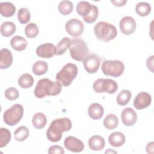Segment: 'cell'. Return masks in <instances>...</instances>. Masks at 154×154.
I'll use <instances>...</instances> for the list:
<instances>
[{"label": "cell", "mask_w": 154, "mask_h": 154, "mask_svg": "<svg viewBox=\"0 0 154 154\" xmlns=\"http://www.w3.org/2000/svg\"><path fill=\"white\" fill-rule=\"evenodd\" d=\"M72 128L71 120L67 117L60 118L53 120L47 129V138L52 142L59 141L64 132L69 131Z\"/></svg>", "instance_id": "obj_1"}, {"label": "cell", "mask_w": 154, "mask_h": 154, "mask_svg": "<svg viewBox=\"0 0 154 154\" xmlns=\"http://www.w3.org/2000/svg\"><path fill=\"white\" fill-rule=\"evenodd\" d=\"M61 91V84L52 81L48 78L40 79L34 89V95L37 98H43L46 96H56Z\"/></svg>", "instance_id": "obj_2"}, {"label": "cell", "mask_w": 154, "mask_h": 154, "mask_svg": "<svg viewBox=\"0 0 154 154\" xmlns=\"http://www.w3.org/2000/svg\"><path fill=\"white\" fill-rule=\"evenodd\" d=\"M94 32L99 40L106 42L113 40L117 35L115 26L104 21L99 22L94 25Z\"/></svg>", "instance_id": "obj_3"}, {"label": "cell", "mask_w": 154, "mask_h": 154, "mask_svg": "<svg viewBox=\"0 0 154 154\" xmlns=\"http://www.w3.org/2000/svg\"><path fill=\"white\" fill-rule=\"evenodd\" d=\"M78 75V67L72 63L66 64L56 75V80L63 87L70 85Z\"/></svg>", "instance_id": "obj_4"}, {"label": "cell", "mask_w": 154, "mask_h": 154, "mask_svg": "<svg viewBox=\"0 0 154 154\" xmlns=\"http://www.w3.org/2000/svg\"><path fill=\"white\" fill-rule=\"evenodd\" d=\"M71 57L78 61H83L88 55V49L86 43L81 38L71 40L69 46Z\"/></svg>", "instance_id": "obj_5"}, {"label": "cell", "mask_w": 154, "mask_h": 154, "mask_svg": "<svg viewBox=\"0 0 154 154\" xmlns=\"http://www.w3.org/2000/svg\"><path fill=\"white\" fill-rule=\"evenodd\" d=\"M23 114V108L22 105L16 103L7 109L3 115L4 122L9 126H14L22 119Z\"/></svg>", "instance_id": "obj_6"}, {"label": "cell", "mask_w": 154, "mask_h": 154, "mask_svg": "<svg viewBox=\"0 0 154 154\" xmlns=\"http://www.w3.org/2000/svg\"><path fill=\"white\" fill-rule=\"evenodd\" d=\"M101 68L104 75L117 78L123 73L125 66L119 60H105L102 63Z\"/></svg>", "instance_id": "obj_7"}, {"label": "cell", "mask_w": 154, "mask_h": 154, "mask_svg": "<svg viewBox=\"0 0 154 154\" xmlns=\"http://www.w3.org/2000/svg\"><path fill=\"white\" fill-rule=\"evenodd\" d=\"M93 88L96 93H108L113 94L117 91L118 85L116 82L111 79L100 78L94 81Z\"/></svg>", "instance_id": "obj_8"}, {"label": "cell", "mask_w": 154, "mask_h": 154, "mask_svg": "<svg viewBox=\"0 0 154 154\" xmlns=\"http://www.w3.org/2000/svg\"><path fill=\"white\" fill-rule=\"evenodd\" d=\"M65 28L69 35L76 37L82 34L84 29V25L81 20L77 19H72L66 22Z\"/></svg>", "instance_id": "obj_9"}, {"label": "cell", "mask_w": 154, "mask_h": 154, "mask_svg": "<svg viewBox=\"0 0 154 154\" xmlns=\"http://www.w3.org/2000/svg\"><path fill=\"white\" fill-rule=\"evenodd\" d=\"M100 63V58L96 54L88 55L83 61L84 69L89 73H96L99 70Z\"/></svg>", "instance_id": "obj_10"}, {"label": "cell", "mask_w": 154, "mask_h": 154, "mask_svg": "<svg viewBox=\"0 0 154 154\" xmlns=\"http://www.w3.org/2000/svg\"><path fill=\"white\" fill-rule=\"evenodd\" d=\"M64 145L66 149L73 152H81L84 149V144L83 142L79 139L73 137L69 136L65 138Z\"/></svg>", "instance_id": "obj_11"}, {"label": "cell", "mask_w": 154, "mask_h": 154, "mask_svg": "<svg viewBox=\"0 0 154 154\" xmlns=\"http://www.w3.org/2000/svg\"><path fill=\"white\" fill-rule=\"evenodd\" d=\"M119 26L121 32L123 34L130 35L132 34L136 29V22L135 19L131 16H125L120 21Z\"/></svg>", "instance_id": "obj_12"}, {"label": "cell", "mask_w": 154, "mask_h": 154, "mask_svg": "<svg viewBox=\"0 0 154 154\" xmlns=\"http://www.w3.org/2000/svg\"><path fill=\"white\" fill-rule=\"evenodd\" d=\"M56 47L51 43H43L36 49L37 55L43 58H50L55 55Z\"/></svg>", "instance_id": "obj_13"}, {"label": "cell", "mask_w": 154, "mask_h": 154, "mask_svg": "<svg viewBox=\"0 0 154 154\" xmlns=\"http://www.w3.org/2000/svg\"><path fill=\"white\" fill-rule=\"evenodd\" d=\"M152 102V97L147 92H140L134 100V106L137 109H143L148 107Z\"/></svg>", "instance_id": "obj_14"}, {"label": "cell", "mask_w": 154, "mask_h": 154, "mask_svg": "<svg viewBox=\"0 0 154 154\" xmlns=\"http://www.w3.org/2000/svg\"><path fill=\"white\" fill-rule=\"evenodd\" d=\"M121 119L123 123L127 126L134 125L137 120V114L131 108H125L121 114Z\"/></svg>", "instance_id": "obj_15"}, {"label": "cell", "mask_w": 154, "mask_h": 154, "mask_svg": "<svg viewBox=\"0 0 154 154\" xmlns=\"http://www.w3.org/2000/svg\"><path fill=\"white\" fill-rule=\"evenodd\" d=\"M13 63V55L11 51L6 48H2L0 53V68L5 69L10 67Z\"/></svg>", "instance_id": "obj_16"}, {"label": "cell", "mask_w": 154, "mask_h": 154, "mask_svg": "<svg viewBox=\"0 0 154 154\" xmlns=\"http://www.w3.org/2000/svg\"><path fill=\"white\" fill-rule=\"evenodd\" d=\"M104 109L103 106L98 103L91 104L88 109V114L90 118L93 120H99L103 115Z\"/></svg>", "instance_id": "obj_17"}, {"label": "cell", "mask_w": 154, "mask_h": 154, "mask_svg": "<svg viewBox=\"0 0 154 154\" xmlns=\"http://www.w3.org/2000/svg\"><path fill=\"white\" fill-rule=\"evenodd\" d=\"M105 144L104 138L100 135H93L88 140V146L92 150H101L105 147Z\"/></svg>", "instance_id": "obj_18"}, {"label": "cell", "mask_w": 154, "mask_h": 154, "mask_svg": "<svg viewBox=\"0 0 154 154\" xmlns=\"http://www.w3.org/2000/svg\"><path fill=\"white\" fill-rule=\"evenodd\" d=\"M125 135L120 132H114L109 135L108 137L109 143L113 147H120L125 143Z\"/></svg>", "instance_id": "obj_19"}, {"label": "cell", "mask_w": 154, "mask_h": 154, "mask_svg": "<svg viewBox=\"0 0 154 154\" xmlns=\"http://www.w3.org/2000/svg\"><path fill=\"white\" fill-rule=\"evenodd\" d=\"M10 45L13 49L17 51H22L25 49L28 45V42L23 37L16 35L11 39Z\"/></svg>", "instance_id": "obj_20"}, {"label": "cell", "mask_w": 154, "mask_h": 154, "mask_svg": "<svg viewBox=\"0 0 154 154\" xmlns=\"http://www.w3.org/2000/svg\"><path fill=\"white\" fill-rule=\"evenodd\" d=\"M0 12L2 16L10 17L14 14L16 12V7L12 3L9 2H1Z\"/></svg>", "instance_id": "obj_21"}, {"label": "cell", "mask_w": 154, "mask_h": 154, "mask_svg": "<svg viewBox=\"0 0 154 154\" xmlns=\"http://www.w3.org/2000/svg\"><path fill=\"white\" fill-rule=\"evenodd\" d=\"M16 26L15 24L11 21H7L4 23L1 26V34L6 37H10L16 32Z\"/></svg>", "instance_id": "obj_22"}, {"label": "cell", "mask_w": 154, "mask_h": 154, "mask_svg": "<svg viewBox=\"0 0 154 154\" xmlns=\"http://www.w3.org/2000/svg\"><path fill=\"white\" fill-rule=\"evenodd\" d=\"M32 123L34 128L36 129H42L46 125V117L43 112H37L32 117Z\"/></svg>", "instance_id": "obj_23"}, {"label": "cell", "mask_w": 154, "mask_h": 154, "mask_svg": "<svg viewBox=\"0 0 154 154\" xmlns=\"http://www.w3.org/2000/svg\"><path fill=\"white\" fill-rule=\"evenodd\" d=\"M34 82V78L29 73H24L18 79L19 86L23 88H28L32 87Z\"/></svg>", "instance_id": "obj_24"}, {"label": "cell", "mask_w": 154, "mask_h": 154, "mask_svg": "<svg viewBox=\"0 0 154 154\" xmlns=\"http://www.w3.org/2000/svg\"><path fill=\"white\" fill-rule=\"evenodd\" d=\"M92 5L87 1H81L78 2L76 5V12L77 13L84 17L87 16L90 12Z\"/></svg>", "instance_id": "obj_25"}, {"label": "cell", "mask_w": 154, "mask_h": 154, "mask_svg": "<svg viewBox=\"0 0 154 154\" xmlns=\"http://www.w3.org/2000/svg\"><path fill=\"white\" fill-rule=\"evenodd\" d=\"M33 73L38 76L46 73L48 70V65L47 63L43 61H37L32 66Z\"/></svg>", "instance_id": "obj_26"}, {"label": "cell", "mask_w": 154, "mask_h": 154, "mask_svg": "<svg viewBox=\"0 0 154 154\" xmlns=\"http://www.w3.org/2000/svg\"><path fill=\"white\" fill-rule=\"evenodd\" d=\"M71 40L69 37L63 38L60 42L57 45L56 47V52L55 55H61L63 54L67 49L69 48Z\"/></svg>", "instance_id": "obj_27"}, {"label": "cell", "mask_w": 154, "mask_h": 154, "mask_svg": "<svg viewBox=\"0 0 154 154\" xmlns=\"http://www.w3.org/2000/svg\"><path fill=\"white\" fill-rule=\"evenodd\" d=\"M119 120L117 117L113 114L107 115L103 120V125L108 129H114L118 126Z\"/></svg>", "instance_id": "obj_28"}, {"label": "cell", "mask_w": 154, "mask_h": 154, "mask_svg": "<svg viewBox=\"0 0 154 154\" xmlns=\"http://www.w3.org/2000/svg\"><path fill=\"white\" fill-rule=\"evenodd\" d=\"M135 11L140 16H146L151 11V6L148 2H140L137 4Z\"/></svg>", "instance_id": "obj_29"}, {"label": "cell", "mask_w": 154, "mask_h": 154, "mask_svg": "<svg viewBox=\"0 0 154 154\" xmlns=\"http://www.w3.org/2000/svg\"><path fill=\"white\" fill-rule=\"evenodd\" d=\"M132 94L128 90H122L117 95L116 101L120 106L126 105L131 99Z\"/></svg>", "instance_id": "obj_30"}, {"label": "cell", "mask_w": 154, "mask_h": 154, "mask_svg": "<svg viewBox=\"0 0 154 154\" xmlns=\"http://www.w3.org/2000/svg\"><path fill=\"white\" fill-rule=\"evenodd\" d=\"M14 134L15 140L17 141H23L29 137V132L26 126H22L16 129Z\"/></svg>", "instance_id": "obj_31"}, {"label": "cell", "mask_w": 154, "mask_h": 154, "mask_svg": "<svg viewBox=\"0 0 154 154\" xmlns=\"http://www.w3.org/2000/svg\"><path fill=\"white\" fill-rule=\"evenodd\" d=\"M73 4L70 1H62L58 5V10L63 15H68L73 10Z\"/></svg>", "instance_id": "obj_32"}, {"label": "cell", "mask_w": 154, "mask_h": 154, "mask_svg": "<svg viewBox=\"0 0 154 154\" xmlns=\"http://www.w3.org/2000/svg\"><path fill=\"white\" fill-rule=\"evenodd\" d=\"M11 140V133L10 131L5 128L0 129V147L6 146Z\"/></svg>", "instance_id": "obj_33"}, {"label": "cell", "mask_w": 154, "mask_h": 154, "mask_svg": "<svg viewBox=\"0 0 154 154\" xmlns=\"http://www.w3.org/2000/svg\"><path fill=\"white\" fill-rule=\"evenodd\" d=\"M39 30L37 25L35 23H29L25 28V33L28 38H34L38 34Z\"/></svg>", "instance_id": "obj_34"}, {"label": "cell", "mask_w": 154, "mask_h": 154, "mask_svg": "<svg viewBox=\"0 0 154 154\" xmlns=\"http://www.w3.org/2000/svg\"><path fill=\"white\" fill-rule=\"evenodd\" d=\"M17 18L19 22L22 24L28 23L31 19V14L29 10L26 8H21L17 12Z\"/></svg>", "instance_id": "obj_35"}, {"label": "cell", "mask_w": 154, "mask_h": 154, "mask_svg": "<svg viewBox=\"0 0 154 154\" xmlns=\"http://www.w3.org/2000/svg\"><path fill=\"white\" fill-rule=\"evenodd\" d=\"M98 14L99 10L97 7L94 5H92L90 13L87 16L83 17V19L84 22L87 23H92L96 21L98 17Z\"/></svg>", "instance_id": "obj_36"}, {"label": "cell", "mask_w": 154, "mask_h": 154, "mask_svg": "<svg viewBox=\"0 0 154 154\" xmlns=\"http://www.w3.org/2000/svg\"><path fill=\"white\" fill-rule=\"evenodd\" d=\"M5 97L10 100H14L17 99L19 97V93L18 90L14 87H10L8 88L4 93Z\"/></svg>", "instance_id": "obj_37"}, {"label": "cell", "mask_w": 154, "mask_h": 154, "mask_svg": "<svg viewBox=\"0 0 154 154\" xmlns=\"http://www.w3.org/2000/svg\"><path fill=\"white\" fill-rule=\"evenodd\" d=\"M49 154H54V153H60V154H63L64 153V150L63 149L62 147L60 146L54 145L51 146L48 151Z\"/></svg>", "instance_id": "obj_38"}, {"label": "cell", "mask_w": 154, "mask_h": 154, "mask_svg": "<svg viewBox=\"0 0 154 154\" xmlns=\"http://www.w3.org/2000/svg\"><path fill=\"white\" fill-rule=\"evenodd\" d=\"M153 55L149 57L146 61V65L148 68L152 72H153Z\"/></svg>", "instance_id": "obj_39"}, {"label": "cell", "mask_w": 154, "mask_h": 154, "mask_svg": "<svg viewBox=\"0 0 154 154\" xmlns=\"http://www.w3.org/2000/svg\"><path fill=\"white\" fill-rule=\"evenodd\" d=\"M111 2L117 7H122L126 3V0H121V1H111Z\"/></svg>", "instance_id": "obj_40"}, {"label": "cell", "mask_w": 154, "mask_h": 154, "mask_svg": "<svg viewBox=\"0 0 154 154\" xmlns=\"http://www.w3.org/2000/svg\"><path fill=\"white\" fill-rule=\"evenodd\" d=\"M153 141L149 143L146 146V151L147 153H153Z\"/></svg>", "instance_id": "obj_41"}]
</instances>
